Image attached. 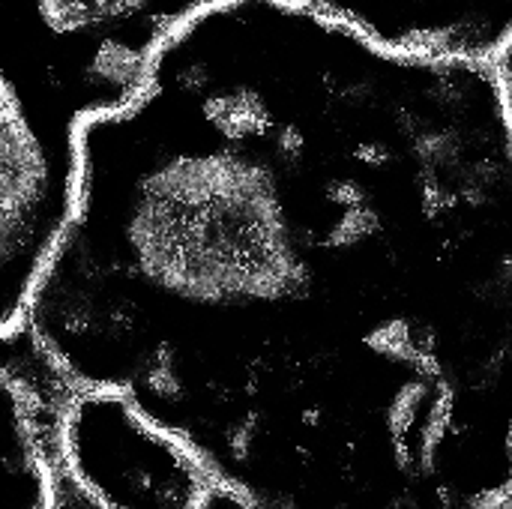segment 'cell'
<instances>
[{
  "instance_id": "5b68a950",
  "label": "cell",
  "mask_w": 512,
  "mask_h": 509,
  "mask_svg": "<svg viewBox=\"0 0 512 509\" xmlns=\"http://www.w3.org/2000/svg\"><path fill=\"white\" fill-rule=\"evenodd\" d=\"M51 509H102L87 492H81L75 486V480L57 465V459L51 462Z\"/></svg>"
},
{
  "instance_id": "8992f818",
  "label": "cell",
  "mask_w": 512,
  "mask_h": 509,
  "mask_svg": "<svg viewBox=\"0 0 512 509\" xmlns=\"http://www.w3.org/2000/svg\"><path fill=\"white\" fill-rule=\"evenodd\" d=\"M498 81V93H501V105H504V117L512 132V39L498 51V57L489 63Z\"/></svg>"
},
{
  "instance_id": "6da1fadb",
  "label": "cell",
  "mask_w": 512,
  "mask_h": 509,
  "mask_svg": "<svg viewBox=\"0 0 512 509\" xmlns=\"http://www.w3.org/2000/svg\"><path fill=\"white\" fill-rule=\"evenodd\" d=\"M21 327L252 509L512 495V132L489 63L279 0L177 30L78 135Z\"/></svg>"
},
{
  "instance_id": "3957f363",
  "label": "cell",
  "mask_w": 512,
  "mask_h": 509,
  "mask_svg": "<svg viewBox=\"0 0 512 509\" xmlns=\"http://www.w3.org/2000/svg\"><path fill=\"white\" fill-rule=\"evenodd\" d=\"M54 459L102 509H198L213 483L177 435L123 390H72L54 435Z\"/></svg>"
},
{
  "instance_id": "277c9868",
  "label": "cell",
  "mask_w": 512,
  "mask_h": 509,
  "mask_svg": "<svg viewBox=\"0 0 512 509\" xmlns=\"http://www.w3.org/2000/svg\"><path fill=\"white\" fill-rule=\"evenodd\" d=\"M369 42L420 57L492 63L512 39V0H279Z\"/></svg>"
},
{
  "instance_id": "7a4b0ae2",
  "label": "cell",
  "mask_w": 512,
  "mask_h": 509,
  "mask_svg": "<svg viewBox=\"0 0 512 509\" xmlns=\"http://www.w3.org/2000/svg\"><path fill=\"white\" fill-rule=\"evenodd\" d=\"M225 0H3L0 336L30 297L78 201V135L138 99L156 54Z\"/></svg>"
},
{
  "instance_id": "52a82bcc",
  "label": "cell",
  "mask_w": 512,
  "mask_h": 509,
  "mask_svg": "<svg viewBox=\"0 0 512 509\" xmlns=\"http://www.w3.org/2000/svg\"><path fill=\"white\" fill-rule=\"evenodd\" d=\"M198 509H252V504H249V498L240 495L237 489H231V486L213 480V483L207 486V492H204Z\"/></svg>"
}]
</instances>
